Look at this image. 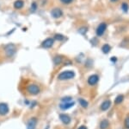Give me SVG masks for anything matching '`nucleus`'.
Wrapping results in <instances>:
<instances>
[{"label":"nucleus","instance_id":"f257e3e1","mask_svg":"<svg viewBox=\"0 0 129 129\" xmlns=\"http://www.w3.org/2000/svg\"><path fill=\"white\" fill-rule=\"evenodd\" d=\"M75 77V72L72 70H66L63 71L58 76V79L60 81H66V80H70Z\"/></svg>","mask_w":129,"mask_h":129},{"label":"nucleus","instance_id":"f03ea898","mask_svg":"<svg viewBox=\"0 0 129 129\" xmlns=\"http://www.w3.org/2000/svg\"><path fill=\"white\" fill-rule=\"evenodd\" d=\"M27 92L29 94H31V95H37L38 94H40V88L37 84L31 83V84H29L27 87Z\"/></svg>","mask_w":129,"mask_h":129},{"label":"nucleus","instance_id":"7ed1b4c3","mask_svg":"<svg viewBox=\"0 0 129 129\" xmlns=\"http://www.w3.org/2000/svg\"><path fill=\"white\" fill-rule=\"evenodd\" d=\"M16 52H17V47H16V45L12 44V43H10V44H7L6 46H4V53H5V55L8 57L13 56Z\"/></svg>","mask_w":129,"mask_h":129},{"label":"nucleus","instance_id":"20e7f679","mask_svg":"<svg viewBox=\"0 0 129 129\" xmlns=\"http://www.w3.org/2000/svg\"><path fill=\"white\" fill-rule=\"evenodd\" d=\"M53 42H54V39L52 38V37H48V38L45 39V40L42 42L41 47L44 49H50L53 47Z\"/></svg>","mask_w":129,"mask_h":129},{"label":"nucleus","instance_id":"39448f33","mask_svg":"<svg viewBox=\"0 0 129 129\" xmlns=\"http://www.w3.org/2000/svg\"><path fill=\"white\" fill-rule=\"evenodd\" d=\"M106 29H107V24L106 23H101L97 27V29H96V35L98 37L102 36L105 32Z\"/></svg>","mask_w":129,"mask_h":129},{"label":"nucleus","instance_id":"423d86ee","mask_svg":"<svg viewBox=\"0 0 129 129\" xmlns=\"http://www.w3.org/2000/svg\"><path fill=\"white\" fill-rule=\"evenodd\" d=\"M10 108L8 104L4 103V102H1L0 103V115L1 116H4L9 113Z\"/></svg>","mask_w":129,"mask_h":129},{"label":"nucleus","instance_id":"0eeeda50","mask_svg":"<svg viewBox=\"0 0 129 129\" xmlns=\"http://www.w3.org/2000/svg\"><path fill=\"white\" fill-rule=\"evenodd\" d=\"M51 15L53 18H60L63 16V11L60 8H53L51 11Z\"/></svg>","mask_w":129,"mask_h":129},{"label":"nucleus","instance_id":"6e6552de","mask_svg":"<svg viewBox=\"0 0 129 129\" xmlns=\"http://www.w3.org/2000/svg\"><path fill=\"white\" fill-rule=\"evenodd\" d=\"M99 77L97 75H91L90 76H89L88 78V84L90 85V86H94L96 83L98 82Z\"/></svg>","mask_w":129,"mask_h":129},{"label":"nucleus","instance_id":"1a4fd4ad","mask_svg":"<svg viewBox=\"0 0 129 129\" xmlns=\"http://www.w3.org/2000/svg\"><path fill=\"white\" fill-rule=\"evenodd\" d=\"M60 120L63 122L65 125H68L71 123V117L66 114H60Z\"/></svg>","mask_w":129,"mask_h":129},{"label":"nucleus","instance_id":"9d476101","mask_svg":"<svg viewBox=\"0 0 129 129\" xmlns=\"http://www.w3.org/2000/svg\"><path fill=\"white\" fill-rule=\"evenodd\" d=\"M37 125V119L33 117V118L29 119L27 124V129H35Z\"/></svg>","mask_w":129,"mask_h":129},{"label":"nucleus","instance_id":"9b49d317","mask_svg":"<svg viewBox=\"0 0 129 129\" xmlns=\"http://www.w3.org/2000/svg\"><path fill=\"white\" fill-rule=\"evenodd\" d=\"M74 104L75 103L73 102H65V103H63V102H62V103L60 105V109H63V110H66V109H69V108H71V107H72L73 106H74Z\"/></svg>","mask_w":129,"mask_h":129},{"label":"nucleus","instance_id":"f8f14e48","mask_svg":"<svg viewBox=\"0 0 129 129\" xmlns=\"http://www.w3.org/2000/svg\"><path fill=\"white\" fill-rule=\"evenodd\" d=\"M110 106H111V102L109 101V100H107V101H105V102H103L102 103V105H101V110L107 111L110 107Z\"/></svg>","mask_w":129,"mask_h":129},{"label":"nucleus","instance_id":"ddd939ff","mask_svg":"<svg viewBox=\"0 0 129 129\" xmlns=\"http://www.w3.org/2000/svg\"><path fill=\"white\" fill-rule=\"evenodd\" d=\"M23 5H24V3L22 0H17V1L14 3V7H15V9H17V10L22 9V8L23 7Z\"/></svg>","mask_w":129,"mask_h":129},{"label":"nucleus","instance_id":"4468645a","mask_svg":"<svg viewBox=\"0 0 129 129\" xmlns=\"http://www.w3.org/2000/svg\"><path fill=\"white\" fill-rule=\"evenodd\" d=\"M109 126V122L108 120H103L100 123V129H106L108 128Z\"/></svg>","mask_w":129,"mask_h":129},{"label":"nucleus","instance_id":"2eb2a0df","mask_svg":"<svg viewBox=\"0 0 129 129\" xmlns=\"http://www.w3.org/2000/svg\"><path fill=\"white\" fill-rule=\"evenodd\" d=\"M63 61V57L61 55H56V56L53 58V63H54L55 65H59L62 63Z\"/></svg>","mask_w":129,"mask_h":129},{"label":"nucleus","instance_id":"dca6fc26","mask_svg":"<svg viewBox=\"0 0 129 129\" xmlns=\"http://www.w3.org/2000/svg\"><path fill=\"white\" fill-rule=\"evenodd\" d=\"M110 50H111V47H110V45H109V44H104L103 46L102 47V51L103 52L104 54H108L110 51Z\"/></svg>","mask_w":129,"mask_h":129},{"label":"nucleus","instance_id":"f3484780","mask_svg":"<svg viewBox=\"0 0 129 129\" xmlns=\"http://www.w3.org/2000/svg\"><path fill=\"white\" fill-rule=\"evenodd\" d=\"M123 100H124V95H122V94H120V95H118L116 98H115V104L121 103V102H123Z\"/></svg>","mask_w":129,"mask_h":129},{"label":"nucleus","instance_id":"a211bd4d","mask_svg":"<svg viewBox=\"0 0 129 129\" xmlns=\"http://www.w3.org/2000/svg\"><path fill=\"white\" fill-rule=\"evenodd\" d=\"M79 103H80V105L84 107V108H87L88 105H89L87 101H85V100H84V99H79Z\"/></svg>","mask_w":129,"mask_h":129},{"label":"nucleus","instance_id":"6ab92c4d","mask_svg":"<svg viewBox=\"0 0 129 129\" xmlns=\"http://www.w3.org/2000/svg\"><path fill=\"white\" fill-rule=\"evenodd\" d=\"M71 100H72V98H71V96H66V97L61 98V102H63V103H65V102H71Z\"/></svg>","mask_w":129,"mask_h":129},{"label":"nucleus","instance_id":"aec40b11","mask_svg":"<svg viewBox=\"0 0 129 129\" xmlns=\"http://www.w3.org/2000/svg\"><path fill=\"white\" fill-rule=\"evenodd\" d=\"M64 36H62V35H60V34H55L54 35V37H53V39H55V40H57V41H62V40H64Z\"/></svg>","mask_w":129,"mask_h":129},{"label":"nucleus","instance_id":"412c9836","mask_svg":"<svg viewBox=\"0 0 129 129\" xmlns=\"http://www.w3.org/2000/svg\"><path fill=\"white\" fill-rule=\"evenodd\" d=\"M121 9L123 11L127 12V11H128V4H127V3H123V4H121Z\"/></svg>","mask_w":129,"mask_h":129},{"label":"nucleus","instance_id":"4be33fe9","mask_svg":"<svg viewBox=\"0 0 129 129\" xmlns=\"http://www.w3.org/2000/svg\"><path fill=\"white\" fill-rule=\"evenodd\" d=\"M87 30H88V29L86 27H83V28H81V29H79V30H78V31L80 32V34H84H84L87 32Z\"/></svg>","mask_w":129,"mask_h":129},{"label":"nucleus","instance_id":"5701e85b","mask_svg":"<svg viewBox=\"0 0 129 129\" xmlns=\"http://www.w3.org/2000/svg\"><path fill=\"white\" fill-rule=\"evenodd\" d=\"M125 127L127 129H129V116H127V118L125 119Z\"/></svg>","mask_w":129,"mask_h":129},{"label":"nucleus","instance_id":"b1692460","mask_svg":"<svg viewBox=\"0 0 129 129\" xmlns=\"http://www.w3.org/2000/svg\"><path fill=\"white\" fill-rule=\"evenodd\" d=\"M72 1H73V0H60V2H62L63 4H71Z\"/></svg>","mask_w":129,"mask_h":129},{"label":"nucleus","instance_id":"393cba45","mask_svg":"<svg viewBox=\"0 0 129 129\" xmlns=\"http://www.w3.org/2000/svg\"><path fill=\"white\" fill-rule=\"evenodd\" d=\"M36 8H37V4H36V3H33L32 4V11H35V10H36Z\"/></svg>","mask_w":129,"mask_h":129},{"label":"nucleus","instance_id":"a878e982","mask_svg":"<svg viewBox=\"0 0 129 129\" xmlns=\"http://www.w3.org/2000/svg\"><path fill=\"white\" fill-rule=\"evenodd\" d=\"M111 62H113V63H115V62H117V58L115 56H113L111 57Z\"/></svg>","mask_w":129,"mask_h":129},{"label":"nucleus","instance_id":"bb28decb","mask_svg":"<svg viewBox=\"0 0 129 129\" xmlns=\"http://www.w3.org/2000/svg\"><path fill=\"white\" fill-rule=\"evenodd\" d=\"M78 129H87V127L85 126H81V127H78Z\"/></svg>","mask_w":129,"mask_h":129},{"label":"nucleus","instance_id":"cd10ccee","mask_svg":"<svg viewBox=\"0 0 129 129\" xmlns=\"http://www.w3.org/2000/svg\"><path fill=\"white\" fill-rule=\"evenodd\" d=\"M111 2H117V1H118V0H110Z\"/></svg>","mask_w":129,"mask_h":129}]
</instances>
